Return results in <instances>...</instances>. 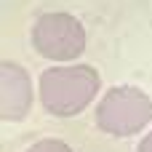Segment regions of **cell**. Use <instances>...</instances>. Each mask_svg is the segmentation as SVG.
Wrapping results in <instances>:
<instances>
[{
  "label": "cell",
  "instance_id": "cell-4",
  "mask_svg": "<svg viewBox=\"0 0 152 152\" xmlns=\"http://www.w3.org/2000/svg\"><path fill=\"white\" fill-rule=\"evenodd\" d=\"M0 83H3V99H0L3 120H21L32 107L29 75L16 61H3L0 64Z\"/></svg>",
  "mask_w": 152,
  "mask_h": 152
},
{
  "label": "cell",
  "instance_id": "cell-2",
  "mask_svg": "<svg viewBox=\"0 0 152 152\" xmlns=\"http://www.w3.org/2000/svg\"><path fill=\"white\" fill-rule=\"evenodd\" d=\"M152 120V99L134 88H112L96 107V126L110 136H134Z\"/></svg>",
  "mask_w": 152,
  "mask_h": 152
},
{
  "label": "cell",
  "instance_id": "cell-6",
  "mask_svg": "<svg viewBox=\"0 0 152 152\" xmlns=\"http://www.w3.org/2000/svg\"><path fill=\"white\" fill-rule=\"evenodd\" d=\"M139 152H152V131L142 139V144H139Z\"/></svg>",
  "mask_w": 152,
  "mask_h": 152
},
{
  "label": "cell",
  "instance_id": "cell-5",
  "mask_svg": "<svg viewBox=\"0 0 152 152\" xmlns=\"http://www.w3.org/2000/svg\"><path fill=\"white\" fill-rule=\"evenodd\" d=\"M27 152H72V147L64 144V142H59V139H43V142L32 144Z\"/></svg>",
  "mask_w": 152,
  "mask_h": 152
},
{
  "label": "cell",
  "instance_id": "cell-3",
  "mask_svg": "<svg viewBox=\"0 0 152 152\" xmlns=\"http://www.w3.org/2000/svg\"><path fill=\"white\" fill-rule=\"evenodd\" d=\"M32 45L51 61H72L86 51V29L69 13H45L32 27Z\"/></svg>",
  "mask_w": 152,
  "mask_h": 152
},
{
  "label": "cell",
  "instance_id": "cell-1",
  "mask_svg": "<svg viewBox=\"0 0 152 152\" xmlns=\"http://www.w3.org/2000/svg\"><path fill=\"white\" fill-rule=\"evenodd\" d=\"M99 86V72L88 64L51 67L40 75V99L51 115L69 118L83 112L94 102Z\"/></svg>",
  "mask_w": 152,
  "mask_h": 152
}]
</instances>
